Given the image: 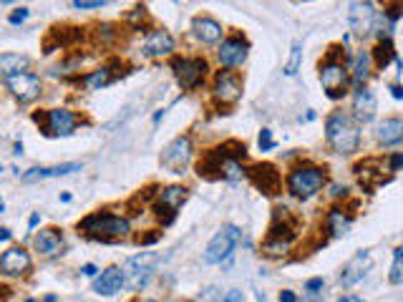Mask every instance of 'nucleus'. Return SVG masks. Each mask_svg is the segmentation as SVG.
<instances>
[{"mask_svg": "<svg viewBox=\"0 0 403 302\" xmlns=\"http://www.w3.org/2000/svg\"><path fill=\"white\" fill-rule=\"evenodd\" d=\"M187 197H189V192L179 184H172V186H167V189H161L156 206H154V209H156V217H159L164 224H169V222L174 220L177 209L187 202Z\"/></svg>", "mask_w": 403, "mask_h": 302, "instance_id": "obj_11", "label": "nucleus"}, {"mask_svg": "<svg viewBox=\"0 0 403 302\" xmlns=\"http://www.w3.org/2000/svg\"><path fill=\"white\" fill-rule=\"evenodd\" d=\"M375 6L373 3H350V10H348V23H350V30L358 38H366V35L373 30L375 23Z\"/></svg>", "mask_w": 403, "mask_h": 302, "instance_id": "obj_14", "label": "nucleus"}, {"mask_svg": "<svg viewBox=\"0 0 403 302\" xmlns=\"http://www.w3.org/2000/svg\"><path fill=\"white\" fill-rule=\"evenodd\" d=\"M355 174L361 179V186H366V189H373V186L388 181V179H383L381 169H370V161H363V164L355 166Z\"/></svg>", "mask_w": 403, "mask_h": 302, "instance_id": "obj_28", "label": "nucleus"}, {"mask_svg": "<svg viewBox=\"0 0 403 302\" xmlns=\"http://www.w3.org/2000/svg\"><path fill=\"white\" fill-rule=\"evenodd\" d=\"M28 66V58L26 55H18V53H6V55H0V73L6 76H13L18 73L21 69H26Z\"/></svg>", "mask_w": 403, "mask_h": 302, "instance_id": "obj_29", "label": "nucleus"}, {"mask_svg": "<svg viewBox=\"0 0 403 302\" xmlns=\"http://www.w3.org/2000/svg\"><path fill=\"white\" fill-rule=\"evenodd\" d=\"M212 94H215L217 101L235 103L237 98L242 96V78L232 73V71H220L215 76V83H212Z\"/></svg>", "mask_w": 403, "mask_h": 302, "instance_id": "obj_15", "label": "nucleus"}, {"mask_svg": "<svg viewBox=\"0 0 403 302\" xmlns=\"http://www.w3.org/2000/svg\"><path fill=\"white\" fill-rule=\"evenodd\" d=\"M129 220L126 217H118V214H89L86 220L78 222V232L89 234L93 240H101V242H114V240H121L129 234Z\"/></svg>", "mask_w": 403, "mask_h": 302, "instance_id": "obj_2", "label": "nucleus"}, {"mask_svg": "<svg viewBox=\"0 0 403 302\" xmlns=\"http://www.w3.org/2000/svg\"><path fill=\"white\" fill-rule=\"evenodd\" d=\"M174 51V38L167 30H152V33L144 38V46H141V53L152 55V58H159V55H167Z\"/></svg>", "mask_w": 403, "mask_h": 302, "instance_id": "obj_23", "label": "nucleus"}, {"mask_svg": "<svg viewBox=\"0 0 403 302\" xmlns=\"http://www.w3.org/2000/svg\"><path fill=\"white\" fill-rule=\"evenodd\" d=\"M338 302H363L361 297H355V295H346V297H341Z\"/></svg>", "mask_w": 403, "mask_h": 302, "instance_id": "obj_45", "label": "nucleus"}, {"mask_svg": "<svg viewBox=\"0 0 403 302\" xmlns=\"http://www.w3.org/2000/svg\"><path fill=\"white\" fill-rule=\"evenodd\" d=\"M353 121L358 126L370 124L375 118V111H378V103H375V94L370 89H358L353 96Z\"/></svg>", "mask_w": 403, "mask_h": 302, "instance_id": "obj_17", "label": "nucleus"}, {"mask_svg": "<svg viewBox=\"0 0 403 302\" xmlns=\"http://www.w3.org/2000/svg\"><path fill=\"white\" fill-rule=\"evenodd\" d=\"M325 139L338 154H353L361 144V126L355 124L353 116L335 111L325 121Z\"/></svg>", "mask_w": 403, "mask_h": 302, "instance_id": "obj_1", "label": "nucleus"}, {"mask_svg": "<svg viewBox=\"0 0 403 302\" xmlns=\"http://www.w3.org/2000/svg\"><path fill=\"white\" fill-rule=\"evenodd\" d=\"M391 94H393V98H403V86H396V83H393V86H391Z\"/></svg>", "mask_w": 403, "mask_h": 302, "instance_id": "obj_43", "label": "nucleus"}, {"mask_svg": "<svg viewBox=\"0 0 403 302\" xmlns=\"http://www.w3.org/2000/svg\"><path fill=\"white\" fill-rule=\"evenodd\" d=\"M280 302H298V295H295L292 290H283V292H280Z\"/></svg>", "mask_w": 403, "mask_h": 302, "instance_id": "obj_40", "label": "nucleus"}, {"mask_svg": "<svg viewBox=\"0 0 403 302\" xmlns=\"http://www.w3.org/2000/svg\"><path fill=\"white\" fill-rule=\"evenodd\" d=\"M3 209H6V202H3V197H0V214H3Z\"/></svg>", "mask_w": 403, "mask_h": 302, "instance_id": "obj_49", "label": "nucleus"}, {"mask_svg": "<svg viewBox=\"0 0 403 302\" xmlns=\"http://www.w3.org/2000/svg\"><path fill=\"white\" fill-rule=\"evenodd\" d=\"M325 186V172L318 166H298L287 177V192L298 199H310Z\"/></svg>", "mask_w": 403, "mask_h": 302, "instance_id": "obj_3", "label": "nucleus"}, {"mask_svg": "<svg viewBox=\"0 0 403 302\" xmlns=\"http://www.w3.org/2000/svg\"><path fill=\"white\" fill-rule=\"evenodd\" d=\"M78 126V116L69 109H51L43 114V129L48 136H71Z\"/></svg>", "mask_w": 403, "mask_h": 302, "instance_id": "obj_12", "label": "nucleus"}, {"mask_svg": "<svg viewBox=\"0 0 403 302\" xmlns=\"http://www.w3.org/2000/svg\"><path fill=\"white\" fill-rule=\"evenodd\" d=\"M0 240H10V229H0Z\"/></svg>", "mask_w": 403, "mask_h": 302, "instance_id": "obj_47", "label": "nucleus"}, {"mask_svg": "<svg viewBox=\"0 0 403 302\" xmlns=\"http://www.w3.org/2000/svg\"><path fill=\"white\" fill-rule=\"evenodd\" d=\"M348 81H350V73L343 63L338 61H330L323 63V69H320V83H323V91L328 94V98H341L348 89Z\"/></svg>", "mask_w": 403, "mask_h": 302, "instance_id": "obj_8", "label": "nucleus"}, {"mask_svg": "<svg viewBox=\"0 0 403 302\" xmlns=\"http://www.w3.org/2000/svg\"><path fill=\"white\" fill-rule=\"evenodd\" d=\"M0 172H3V164H0Z\"/></svg>", "mask_w": 403, "mask_h": 302, "instance_id": "obj_51", "label": "nucleus"}, {"mask_svg": "<svg viewBox=\"0 0 403 302\" xmlns=\"http://www.w3.org/2000/svg\"><path fill=\"white\" fill-rule=\"evenodd\" d=\"M370 53L368 51H358V55L353 58V66H350V71H353V81L358 89H363V83L368 81L370 76Z\"/></svg>", "mask_w": 403, "mask_h": 302, "instance_id": "obj_26", "label": "nucleus"}, {"mask_svg": "<svg viewBox=\"0 0 403 302\" xmlns=\"http://www.w3.org/2000/svg\"><path fill=\"white\" fill-rule=\"evenodd\" d=\"M141 302H156V300H141Z\"/></svg>", "mask_w": 403, "mask_h": 302, "instance_id": "obj_50", "label": "nucleus"}, {"mask_svg": "<svg viewBox=\"0 0 403 302\" xmlns=\"http://www.w3.org/2000/svg\"><path fill=\"white\" fill-rule=\"evenodd\" d=\"M217 55H220L222 66H242L247 61V43L242 38H227V41H222Z\"/></svg>", "mask_w": 403, "mask_h": 302, "instance_id": "obj_22", "label": "nucleus"}, {"mask_svg": "<svg viewBox=\"0 0 403 302\" xmlns=\"http://www.w3.org/2000/svg\"><path fill=\"white\" fill-rule=\"evenodd\" d=\"M303 302H325V300H323V295L318 292V295H305V300Z\"/></svg>", "mask_w": 403, "mask_h": 302, "instance_id": "obj_44", "label": "nucleus"}, {"mask_svg": "<svg viewBox=\"0 0 403 302\" xmlns=\"http://www.w3.org/2000/svg\"><path fill=\"white\" fill-rule=\"evenodd\" d=\"M300 63H303V43L295 41L292 43V51H290V61L285 66V76H295L300 69Z\"/></svg>", "mask_w": 403, "mask_h": 302, "instance_id": "obj_33", "label": "nucleus"}, {"mask_svg": "<svg viewBox=\"0 0 403 302\" xmlns=\"http://www.w3.org/2000/svg\"><path fill=\"white\" fill-rule=\"evenodd\" d=\"M81 275H86V277H98V269L93 267V265H84V267H81Z\"/></svg>", "mask_w": 403, "mask_h": 302, "instance_id": "obj_41", "label": "nucleus"}, {"mask_svg": "<svg viewBox=\"0 0 403 302\" xmlns=\"http://www.w3.org/2000/svg\"><path fill=\"white\" fill-rule=\"evenodd\" d=\"M318 290H323V277H315V280L305 282V292L307 295H318Z\"/></svg>", "mask_w": 403, "mask_h": 302, "instance_id": "obj_37", "label": "nucleus"}, {"mask_svg": "<svg viewBox=\"0 0 403 302\" xmlns=\"http://www.w3.org/2000/svg\"><path fill=\"white\" fill-rule=\"evenodd\" d=\"M292 242H295V226L275 220V224L270 226V234H267V240L262 245V252L267 257H280V254H285L292 247Z\"/></svg>", "mask_w": 403, "mask_h": 302, "instance_id": "obj_10", "label": "nucleus"}, {"mask_svg": "<svg viewBox=\"0 0 403 302\" xmlns=\"http://www.w3.org/2000/svg\"><path fill=\"white\" fill-rule=\"evenodd\" d=\"M388 282L391 285H403V245L393 249V265H391Z\"/></svg>", "mask_w": 403, "mask_h": 302, "instance_id": "obj_31", "label": "nucleus"}, {"mask_svg": "<svg viewBox=\"0 0 403 302\" xmlns=\"http://www.w3.org/2000/svg\"><path fill=\"white\" fill-rule=\"evenodd\" d=\"M35 249L43 254V257H58L63 252V234L56 226H46L33 237Z\"/></svg>", "mask_w": 403, "mask_h": 302, "instance_id": "obj_19", "label": "nucleus"}, {"mask_svg": "<svg viewBox=\"0 0 403 302\" xmlns=\"http://www.w3.org/2000/svg\"><path fill=\"white\" fill-rule=\"evenodd\" d=\"M258 144H260V149H262V151H272V149H275V139H272V131L270 129L260 131Z\"/></svg>", "mask_w": 403, "mask_h": 302, "instance_id": "obj_34", "label": "nucleus"}, {"mask_svg": "<svg viewBox=\"0 0 403 302\" xmlns=\"http://www.w3.org/2000/svg\"><path fill=\"white\" fill-rule=\"evenodd\" d=\"M6 86H8V91H10V94H13V96L18 98L21 103L35 101V98L41 96V91H43L41 78H38L35 73H28V71H18V73L8 76Z\"/></svg>", "mask_w": 403, "mask_h": 302, "instance_id": "obj_9", "label": "nucleus"}, {"mask_svg": "<svg viewBox=\"0 0 403 302\" xmlns=\"http://www.w3.org/2000/svg\"><path fill=\"white\" fill-rule=\"evenodd\" d=\"M396 58V51H393V43H391V38H383V41H378V46H375L373 51V61L378 69H386L391 61Z\"/></svg>", "mask_w": 403, "mask_h": 302, "instance_id": "obj_30", "label": "nucleus"}, {"mask_svg": "<svg viewBox=\"0 0 403 302\" xmlns=\"http://www.w3.org/2000/svg\"><path fill=\"white\" fill-rule=\"evenodd\" d=\"M325 224H328V232L333 234V237H343V234H348V229H350V217L343 214V209H330Z\"/></svg>", "mask_w": 403, "mask_h": 302, "instance_id": "obj_27", "label": "nucleus"}, {"mask_svg": "<svg viewBox=\"0 0 403 302\" xmlns=\"http://www.w3.org/2000/svg\"><path fill=\"white\" fill-rule=\"evenodd\" d=\"M76 172H81V164L69 161V164H58V166H35V169H28L21 179L26 181V184H30V181L56 179V177H66V174H76Z\"/></svg>", "mask_w": 403, "mask_h": 302, "instance_id": "obj_21", "label": "nucleus"}, {"mask_svg": "<svg viewBox=\"0 0 403 302\" xmlns=\"http://www.w3.org/2000/svg\"><path fill=\"white\" fill-rule=\"evenodd\" d=\"M237 240H240V226H235V224L220 226L215 237L209 240L207 249H204V262H207V265H222V262L232 254Z\"/></svg>", "mask_w": 403, "mask_h": 302, "instance_id": "obj_5", "label": "nucleus"}, {"mask_svg": "<svg viewBox=\"0 0 403 302\" xmlns=\"http://www.w3.org/2000/svg\"><path fill=\"white\" fill-rule=\"evenodd\" d=\"M247 177H250L252 184L258 186L262 194H267V197H275V194H280V189H283V177H280L278 166H272V164H255L250 172H247Z\"/></svg>", "mask_w": 403, "mask_h": 302, "instance_id": "obj_13", "label": "nucleus"}, {"mask_svg": "<svg viewBox=\"0 0 403 302\" xmlns=\"http://www.w3.org/2000/svg\"><path fill=\"white\" fill-rule=\"evenodd\" d=\"M38 220H41V217H38V214H33V217H30V220H28V226H30V229H33V226L38 224Z\"/></svg>", "mask_w": 403, "mask_h": 302, "instance_id": "obj_46", "label": "nucleus"}, {"mask_svg": "<svg viewBox=\"0 0 403 302\" xmlns=\"http://www.w3.org/2000/svg\"><path fill=\"white\" fill-rule=\"evenodd\" d=\"M30 269V254L23 247H10L0 254V275L21 277Z\"/></svg>", "mask_w": 403, "mask_h": 302, "instance_id": "obj_16", "label": "nucleus"}, {"mask_svg": "<svg viewBox=\"0 0 403 302\" xmlns=\"http://www.w3.org/2000/svg\"><path fill=\"white\" fill-rule=\"evenodd\" d=\"M121 287H124V272H121V267L104 269V272L93 280V292L101 297L116 295V292H121Z\"/></svg>", "mask_w": 403, "mask_h": 302, "instance_id": "obj_20", "label": "nucleus"}, {"mask_svg": "<svg viewBox=\"0 0 403 302\" xmlns=\"http://www.w3.org/2000/svg\"><path fill=\"white\" fill-rule=\"evenodd\" d=\"M370 265H373V260H370L368 252H358L355 257H350V260L346 262L343 272H341V285L343 287H353L355 282H361L363 277H366V272L370 269Z\"/></svg>", "mask_w": 403, "mask_h": 302, "instance_id": "obj_18", "label": "nucleus"}, {"mask_svg": "<svg viewBox=\"0 0 403 302\" xmlns=\"http://www.w3.org/2000/svg\"><path fill=\"white\" fill-rule=\"evenodd\" d=\"M192 30H195V35L199 38L202 43H207V46H212V43H220L222 41V26L215 21V18H209V15H199V18H195L192 21Z\"/></svg>", "mask_w": 403, "mask_h": 302, "instance_id": "obj_24", "label": "nucleus"}, {"mask_svg": "<svg viewBox=\"0 0 403 302\" xmlns=\"http://www.w3.org/2000/svg\"><path fill=\"white\" fill-rule=\"evenodd\" d=\"M375 139H378L383 146H391V144H396V141H401L403 139V118H398V116L383 118L381 124L375 126Z\"/></svg>", "mask_w": 403, "mask_h": 302, "instance_id": "obj_25", "label": "nucleus"}, {"mask_svg": "<svg viewBox=\"0 0 403 302\" xmlns=\"http://www.w3.org/2000/svg\"><path fill=\"white\" fill-rule=\"evenodd\" d=\"M192 161V139L177 136L167 149L161 151V166L172 174H184V169Z\"/></svg>", "mask_w": 403, "mask_h": 302, "instance_id": "obj_7", "label": "nucleus"}, {"mask_svg": "<svg viewBox=\"0 0 403 302\" xmlns=\"http://www.w3.org/2000/svg\"><path fill=\"white\" fill-rule=\"evenodd\" d=\"M104 0H73V8L76 10H96V8H104Z\"/></svg>", "mask_w": 403, "mask_h": 302, "instance_id": "obj_35", "label": "nucleus"}, {"mask_svg": "<svg viewBox=\"0 0 403 302\" xmlns=\"http://www.w3.org/2000/svg\"><path fill=\"white\" fill-rule=\"evenodd\" d=\"M159 240V234H146V237H136V242L139 245H152V242H156Z\"/></svg>", "mask_w": 403, "mask_h": 302, "instance_id": "obj_42", "label": "nucleus"}, {"mask_svg": "<svg viewBox=\"0 0 403 302\" xmlns=\"http://www.w3.org/2000/svg\"><path fill=\"white\" fill-rule=\"evenodd\" d=\"M159 260L161 257L156 252H141L136 257H132V260H126V265L121 267V272H124V287L129 290L144 287L146 282L152 280Z\"/></svg>", "mask_w": 403, "mask_h": 302, "instance_id": "obj_4", "label": "nucleus"}, {"mask_svg": "<svg viewBox=\"0 0 403 302\" xmlns=\"http://www.w3.org/2000/svg\"><path fill=\"white\" fill-rule=\"evenodd\" d=\"M23 302H38V300H33V297H28V300H23ZM43 302H56V297L51 295V297H46V300H43Z\"/></svg>", "mask_w": 403, "mask_h": 302, "instance_id": "obj_48", "label": "nucleus"}, {"mask_svg": "<svg viewBox=\"0 0 403 302\" xmlns=\"http://www.w3.org/2000/svg\"><path fill=\"white\" fill-rule=\"evenodd\" d=\"M172 69L181 89L195 91L204 81V76H207V61L204 58H177L172 63Z\"/></svg>", "mask_w": 403, "mask_h": 302, "instance_id": "obj_6", "label": "nucleus"}, {"mask_svg": "<svg viewBox=\"0 0 403 302\" xmlns=\"http://www.w3.org/2000/svg\"><path fill=\"white\" fill-rule=\"evenodd\" d=\"M224 302H244V292L242 290H230V292L224 295Z\"/></svg>", "mask_w": 403, "mask_h": 302, "instance_id": "obj_38", "label": "nucleus"}, {"mask_svg": "<svg viewBox=\"0 0 403 302\" xmlns=\"http://www.w3.org/2000/svg\"><path fill=\"white\" fill-rule=\"evenodd\" d=\"M106 83H111V71L109 69L91 71V73L86 76V86H89V89H101Z\"/></svg>", "mask_w": 403, "mask_h": 302, "instance_id": "obj_32", "label": "nucleus"}, {"mask_svg": "<svg viewBox=\"0 0 403 302\" xmlns=\"http://www.w3.org/2000/svg\"><path fill=\"white\" fill-rule=\"evenodd\" d=\"M398 169H403V154H393L391 157V172H398Z\"/></svg>", "mask_w": 403, "mask_h": 302, "instance_id": "obj_39", "label": "nucleus"}, {"mask_svg": "<svg viewBox=\"0 0 403 302\" xmlns=\"http://www.w3.org/2000/svg\"><path fill=\"white\" fill-rule=\"evenodd\" d=\"M28 15H30L28 8H18V10H13V13H10V18H8V21H10V26H21V23L28 18Z\"/></svg>", "mask_w": 403, "mask_h": 302, "instance_id": "obj_36", "label": "nucleus"}]
</instances>
